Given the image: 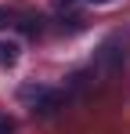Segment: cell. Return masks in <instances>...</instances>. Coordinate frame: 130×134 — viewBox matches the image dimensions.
<instances>
[{
  "instance_id": "cell-1",
  "label": "cell",
  "mask_w": 130,
  "mask_h": 134,
  "mask_svg": "<svg viewBox=\"0 0 130 134\" xmlns=\"http://www.w3.org/2000/svg\"><path fill=\"white\" fill-rule=\"evenodd\" d=\"M18 102L33 105V109H47V105H54V91L40 87V83H25V87H18Z\"/></svg>"
},
{
  "instance_id": "cell-2",
  "label": "cell",
  "mask_w": 130,
  "mask_h": 134,
  "mask_svg": "<svg viewBox=\"0 0 130 134\" xmlns=\"http://www.w3.org/2000/svg\"><path fill=\"white\" fill-rule=\"evenodd\" d=\"M18 62V40H0V69H15Z\"/></svg>"
},
{
  "instance_id": "cell-3",
  "label": "cell",
  "mask_w": 130,
  "mask_h": 134,
  "mask_svg": "<svg viewBox=\"0 0 130 134\" xmlns=\"http://www.w3.org/2000/svg\"><path fill=\"white\" fill-rule=\"evenodd\" d=\"M0 134H11V120L7 116H0Z\"/></svg>"
},
{
  "instance_id": "cell-4",
  "label": "cell",
  "mask_w": 130,
  "mask_h": 134,
  "mask_svg": "<svg viewBox=\"0 0 130 134\" xmlns=\"http://www.w3.org/2000/svg\"><path fill=\"white\" fill-rule=\"evenodd\" d=\"M90 4H108V0H90Z\"/></svg>"
},
{
  "instance_id": "cell-5",
  "label": "cell",
  "mask_w": 130,
  "mask_h": 134,
  "mask_svg": "<svg viewBox=\"0 0 130 134\" xmlns=\"http://www.w3.org/2000/svg\"><path fill=\"white\" fill-rule=\"evenodd\" d=\"M0 22H4V11H0Z\"/></svg>"
}]
</instances>
